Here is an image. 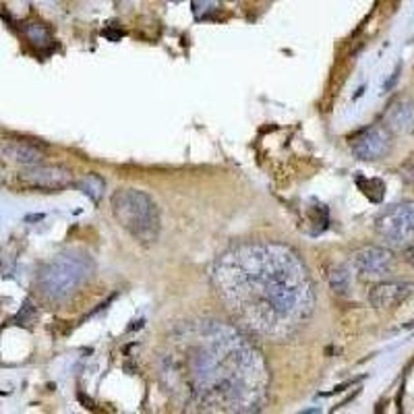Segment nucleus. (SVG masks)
<instances>
[{"label": "nucleus", "instance_id": "obj_1", "mask_svg": "<svg viewBox=\"0 0 414 414\" xmlns=\"http://www.w3.org/2000/svg\"><path fill=\"white\" fill-rule=\"evenodd\" d=\"M212 278L232 317L255 336L292 340L313 315V282L290 247L278 243L234 247L218 257Z\"/></svg>", "mask_w": 414, "mask_h": 414}, {"label": "nucleus", "instance_id": "obj_2", "mask_svg": "<svg viewBox=\"0 0 414 414\" xmlns=\"http://www.w3.org/2000/svg\"><path fill=\"white\" fill-rule=\"evenodd\" d=\"M166 356L164 371L199 406L218 412L259 410L267 387V369L255 346L234 328L203 321L184 328Z\"/></svg>", "mask_w": 414, "mask_h": 414}, {"label": "nucleus", "instance_id": "obj_3", "mask_svg": "<svg viewBox=\"0 0 414 414\" xmlns=\"http://www.w3.org/2000/svg\"><path fill=\"white\" fill-rule=\"evenodd\" d=\"M112 216L141 245H151L160 236L162 216L158 203L139 188H119L112 199Z\"/></svg>", "mask_w": 414, "mask_h": 414}, {"label": "nucleus", "instance_id": "obj_4", "mask_svg": "<svg viewBox=\"0 0 414 414\" xmlns=\"http://www.w3.org/2000/svg\"><path fill=\"white\" fill-rule=\"evenodd\" d=\"M93 273V263L83 253H62L42 267L38 273V292L50 300L60 302L75 294Z\"/></svg>", "mask_w": 414, "mask_h": 414}, {"label": "nucleus", "instance_id": "obj_5", "mask_svg": "<svg viewBox=\"0 0 414 414\" xmlns=\"http://www.w3.org/2000/svg\"><path fill=\"white\" fill-rule=\"evenodd\" d=\"M375 232L393 247H408L414 243V201H400L375 218Z\"/></svg>", "mask_w": 414, "mask_h": 414}, {"label": "nucleus", "instance_id": "obj_6", "mask_svg": "<svg viewBox=\"0 0 414 414\" xmlns=\"http://www.w3.org/2000/svg\"><path fill=\"white\" fill-rule=\"evenodd\" d=\"M350 149L352 156L363 162L383 160L391 149V133L385 129V125L367 127L350 139Z\"/></svg>", "mask_w": 414, "mask_h": 414}, {"label": "nucleus", "instance_id": "obj_7", "mask_svg": "<svg viewBox=\"0 0 414 414\" xmlns=\"http://www.w3.org/2000/svg\"><path fill=\"white\" fill-rule=\"evenodd\" d=\"M19 180L29 188L40 191H62L69 184H73V172L64 166H50V164H36L27 166Z\"/></svg>", "mask_w": 414, "mask_h": 414}, {"label": "nucleus", "instance_id": "obj_8", "mask_svg": "<svg viewBox=\"0 0 414 414\" xmlns=\"http://www.w3.org/2000/svg\"><path fill=\"white\" fill-rule=\"evenodd\" d=\"M414 294V282H379L369 290V302L371 306L379 310H391L404 304Z\"/></svg>", "mask_w": 414, "mask_h": 414}, {"label": "nucleus", "instance_id": "obj_9", "mask_svg": "<svg viewBox=\"0 0 414 414\" xmlns=\"http://www.w3.org/2000/svg\"><path fill=\"white\" fill-rule=\"evenodd\" d=\"M383 125L393 135L414 133V97L410 95L395 97L383 114Z\"/></svg>", "mask_w": 414, "mask_h": 414}, {"label": "nucleus", "instance_id": "obj_10", "mask_svg": "<svg viewBox=\"0 0 414 414\" xmlns=\"http://www.w3.org/2000/svg\"><path fill=\"white\" fill-rule=\"evenodd\" d=\"M393 263V253L385 247H363L352 255V265L363 273V276H385L391 269Z\"/></svg>", "mask_w": 414, "mask_h": 414}, {"label": "nucleus", "instance_id": "obj_11", "mask_svg": "<svg viewBox=\"0 0 414 414\" xmlns=\"http://www.w3.org/2000/svg\"><path fill=\"white\" fill-rule=\"evenodd\" d=\"M0 154L3 158H7L9 162L13 164H19V166H36V164H42L44 160V151L29 143V141H21V139H7L0 145Z\"/></svg>", "mask_w": 414, "mask_h": 414}, {"label": "nucleus", "instance_id": "obj_12", "mask_svg": "<svg viewBox=\"0 0 414 414\" xmlns=\"http://www.w3.org/2000/svg\"><path fill=\"white\" fill-rule=\"evenodd\" d=\"M75 184L83 195H87L95 203L103 197V193H106V182H103V178H99L97 174H85Z\"/></svg>", "mask_w": 414, "mask_h": 414}, {"label": "nucleus", "instance_id": "obj_13", "mask_svg": "<svg viewBox=\"0 0 414 414\" xmlns=\"http://www.w3.org/2000/svg\"><path fill=\"white\" fill-rule=\"evenodd\" d=\"M25 38L36 48H46V46L52 44V36H50L48 27L42 25V23H27L25 25Z\"/></svg>", "mask_w": 414, "mask_h": 414}, {"label": "nucleus", "instance_id": "obj_14", "mask_svg": "<svg viewBox=\"0 0 414 414\" xmlns=\"http://www.w3.org/2000/svg\"><path fill=\"white\" fill-rule=\"evenodd\" d=\"M330 286L336 294H348L350 292V271L344 265H334L330 269Z\"/></svg>", "mask_w": 414, "mask_h": 414}, {"label": "nucleus", "instance_id": "obj_15", "mask_svg": "<svg viewBox=\"0 0 414 414\" xmlns=\"http://www.w3.org/2000/svg\"><path fill=\"white\" fill-rule=\"evenodd\" d=\"M356 184L373 203H379L383 199V195H385V184L379 178H363V176H358Z\"/></svg>", "mask_w": 414, "mask_h": 414}, {"label": "nucleus", "instance_id": "obj_16", "mask_svg": "<svg viewBox=\"0 0 414 414\" xmlns=\"http://www.w3.org/2000/svg\"><path fill=\"white\" fill-rule=\"evenodd\" d=\"M216 9V0H193V13H195V17L199 19V15H201V11H214Z\"/></svg>", "mask_w": 414, "mask_h": 414}, {"label": "nucleus", "instance_id": "obj_17", "mask_svg": "<svg viewBox=\"0 0 414 414\" xmlns=\"http://www.w3.org/2000/svg\"><path fill=\"white\" fill-rule=\"evenodd\" d=\"M404 261H406L408 265H412V267H414V243H412V245H408V247L404 249Z\"/></svg>", "mask_w": 414, "mask_h": 414}]
</instances>
